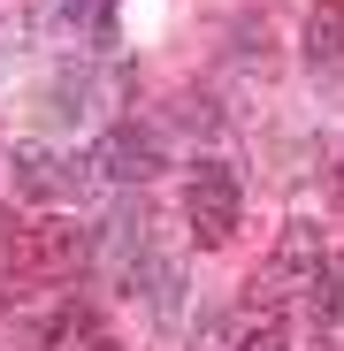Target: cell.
Listing matches in <instances>:
<instances>
[{
    "label": "cell",
    "mask_w": 344,
    "mask_h": 351,
    "mask_svg": "<svg viewBox=\"0 0 344 351\" xmlns=\"http://www.w3.org/2000/svg\"><path fill=\"white\" fill-rule=\"evenodd\" d=\"M84 351H123V343H115V336H92V343H84Z\"/></svg>",
    "instance_id": "30bf717a"
},
{
    "label": "cell",
    "mask_w": 344,
    "mask_h": 351,
    "mask_svg": "<svg viewBox=\"0 0 344 351\" xmlns=\"http://www.w3.org/2000/svg\"><path fill=\"white\" fill-rule=\"evenodd\" d=\"M92 153H69V145H16V191L38 199V206H77L92 191Z\"/></svg>",
    "instance_id": "277c9868"
},
{
    "label": "cell",
    "mask_w": 344,
    "mask_h": 351,
    "mask_svg": "<svg viewBox=\"0 0 344 351\" xmlns=\"http://www.w3.org/2000/svg\"><path fill=\"white\" fill-rule=\"evenodd\" d=\"M92 260H100V275H107L115 290H138V275H146V260H153V245H146V206H138V214H130V206L107 214Z\"/></svg>",
    "instance_id": "5b68a950"
},
{
    "label": "cell",
    "mask_w": 344,
    "mask_h": 351,
    "mask_svg": "<svg viewBox=\"0 0 344 351\" xmlns=\"http://www.w3.org/2000/svg\"><path fill=\"white\" fill-rule=\"evenodd\" d=\"M54 23L92 38V46H107L115 38V0H54Z\"/></svg>",
    "instance_id": "ba28073f"
},
{
    "label": "cell",
    "mask_w": 344,
    "mask_h": 351,
    "mask_svg": "<svg viewBox=\"0 0 344 351\" xmlns=\"http://www.w3.org/2000/svg\"><path fill=\"white\" fill-rule=\"evenodd\" d=\"M336 199H344V160H336Z\"/></svg>",
    "instance_id": "8fae6325"
},
{
    "label": "cell",
    "mask_w": 344,
    "mask_h": 351,
    "mask_svg": "<svg viewBox=\"0 0 344 351\" xmlns=\"http://www.w3.org/2000/svg\"><path fill=\"white\" fill-rule=\"evenodd\" d=\"M238 351H299V343H291V321H260V328H245Z\"/></svg>",
    "instance_id": "9c48e42d"
},
{
    "label": "cell",
    "mask_w": 344,
    "mask_h": 351,
    "mask_svg": "<svg viewBox=\"0 0 344 351\" xmlns=\"http://www.w3.org/2000/svg\"><path fill=\"white\" fill-rule=\"evenodd\" d=\"M253 306H314V313L336 306V260H329V245H321L314 221H291L275 237L268 267L253 275Z\"/></svg>",
    "instance_id": "6da1fadb"
},
{
    "label": "cell",
    "mask_w": 344,
    "mask_h": 351,
    "mask_svg": "<svg viewBox=\"0 0 344 351\" xmlns=\"http://www.w3.org/2000/svg\"><path fill=\"white\" fill-rule=\"evenodd\" d=\"M92 168L107 176V184H146V176L161 168V138L146 123H115L100 145H92Z\"/></svg>",
    "instance_id": "8992f818"
},
{
    "label": "cell",
    "mask_w": 344,
    "mask_h": 351,
    "mask_svg": "<svg viewBox=\"0 0 344 351\" xmlns=\"http://www.w3.org/2000/svg\"><path fill=\"white\" fill-rule=\"evenodd\" d=\"M77 229H54V221H0V282L8 290H31V282H54L62 267H77Z\"/></svg>",
    "instance_id": "7a4b0ae2"
},
{
    "label": "cell",
    "mask_w": 344,
    "mask_h": 351,
    "mask_svg": "<svg viewBox=\"0 0 344 351\" xmlns=\"http://www.w3.org/2000/svg\"><path fill=\"white\" fill-rule=\"evenodd\" d=\"M184 214H192V245H229L245 221V191H238V168L229 160H199L192 184H184Z\"/></svg>",
    "instance_id": "3957f363"
},
{
    "label": "cell",
    "mask_w": 344,
    "mask_h": 351,
    "mask_svg": "<svg viewBox=\"0 0 344 351\" xmlns=\"http://www.w3.org/2000/svg\"><path fill=\"white\" fill-rule=\"evenodd\" d=\"M306 69L314 77L344 69V0H314L306 8Z\"/></svg>",
    "instance_id": "52a82bcc"
}]
</instances>
